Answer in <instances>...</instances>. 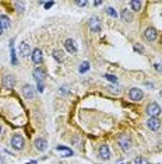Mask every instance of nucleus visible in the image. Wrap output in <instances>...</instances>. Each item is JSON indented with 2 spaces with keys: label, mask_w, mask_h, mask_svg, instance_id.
Listing matches in <instances>:
<instances>
[{
  "label": "nucleus",
  "mask_w": 162,
  "mask_h": 164,
  "mask_svg": "<svg viewBox=\"0 0 162 164\" xmlns=\"http://www.w3.org/2000/svg\"><path fill=\"white\" fill-rule=\"evenodd\" d=\"M134 49L138 50V52H143V48H141V46H138V45H136V46H134Z\"/></svg>",
  "instance_id": "obj_30"
},
{
  "label": "nucleus",
  "mask_w": 162,
  "mask_h": 164,
  "mask_svg": "<svg viewBox=\"0 0 162 164\" xmlns=\"http://www.w3.org/2000/svg\"><path fill=\"white\" fill-rule=\"evenodd\" d=\"M3 163H4V158H3L1 156H0V164H3Z\"/></svg>",
  "instance_id": "obj_31"
},
{
  "label": "nucleus",
  "mask_w": 162,
  "mask_h": 164,
  "mask_svg": "<svg viewBox=\"0 0 162 164\" xmlns=\"http://www.w3.org/2000/svg\"><path fill=\"white\" fill-rule=\"evenodd\" d=\"M14 7H15V10L18 13H23L25 10V3H23V1H14Z\"/></svg>",
  "instance_id": "obj_20"
},
{
  "label": "nucleus",
  "mask_w": 162,
  "mask_h": 164,
  "mask_svg": "<svg viewBox=\"0 0 162 164\" xmlns=\"http://www.w3.org/2000/svg\"><path fill=\"white\" fill-rule=\"evenodd\" d=\"M34 77L37 80V84H44L45 79H46V70L44 67H37L34 70Z\"/></svg>",
  "instance_id": "obj_3"
},
{
  "label": "nucleus",
  "mask_w": 162,
  "mask_h": 164,
  "mask_svg": "<svg viewBox=\"0 0 162 164\" xmlns=\"http://www.w3.org/2000/svg\"><path fill=\"white\" fill-rule=\"evenodd\" d=\"M1 34H3V27L0 25V35H1Z\"/></svg>",
  "instance_id": "obj_32"
},
{
  "label": "nucleus",
  "mask_w": 162,
  "mask_h": 164,
  "mask_svg": "<svg viewBox=\"0 0 162 164\" xmlns=\"http://www.w3.org/2000/svg\"><path fill=\"white\" fill-rule=\"evenodd\" d=\"M130 6H131V9H133L134 11H140V9H141V6H143V3H141L140 0H133V1H130Z\"/></svg>",
  "instance_id": "obj_19"
},
{
  "label": "nucleus",
  "mask_w": 162,
  "mask_h": 164,
  "mask_svg": "<svg viewBox=\"0 0 162 164\" xmlns=\"http://www.w3.org/2000/svg\"><path fill=\"white\" fill-rule=\"evenodd\" d=\"M0 133H1V126H0Z\"/></svg>",
  "instance_id": "obj_33"
},
{
  "label": "nucleus",
  "mask_w": 162,
  "mask_h": 164,
  "mask_svg": "<svg viewBox=\"0 0 162 164\" xmlns=\"http://www.w3.org/2000/svg\"><path fill=\"white\" fill-rule=\"evenodd\" d=\"M0 25L3 27V30L8 28V27H10V18H8L7 16H4V14H1V16H0Z\"/></svg>",
  "instance_id": "obj_18"
},
{
  "label": "nucleus",
  "mask_w": 162,
  "mask_h": 164,
  "mask_svg": "<svg viewBox=\"0 0 162 164\" xmlns=\"http://www.w3.org/2000/svg\"><path fill=\"white\" fill-rule=\"evenodd\" d=\"M147 126L150 128L151 131H158L159 128H161V122H159V119H156V118H150V119L147 121Z\"/></svg>",
  "instance_id": "obj_14"
},
{
  "label": "nucleus",
  "mask_w": 162,
  "mask_h": 164,
  "mask_svg": "<svg viewBox=\"0 0 162 164\" xmlns=\"http://www.w3.org/2000/svg\"><path fill=\"white\" fill-rule=\"evenodd\" d=\"M11 147L13 149H15V150H21L23 147H24V138L21 136V135H14L11 138Z\"/></svg>",
  "instance_id": "obj_2"
},
{
  "label": "nucleus",
  "mask_w": 162,
  "mask_h": 164,
  "mask_svg": "<svg viewBox=\"0 0 162 164\" xmlns=\"http://www.w3.org/2000/svg\"><path fill=\"white\" fill-rule=\"evenodd\" d=\"M118 145L120 146L122 150H129L131 147V140L126 133H122V135L118 136Z\"/></svg>",
  "instance_id": "obj_1"
},
{
  "label": "nucleus",
  "mask_w": 162,
  "mask_h": 164,
  "mask_svg": "<svg viewBox=\"0 0 162 164\" xmlns=\"http://www.w3.org/2000/svg\"><path fill=\"white\" fill-rule=\"evenodd\" d=\"M3 86L6 88H8V90H11L14 86H15V79L13 77V76H4L3 77Z\"/></svg>",
  "instance_id": "obj_13"
},
{
  "label": "nucleus",
  "mask_w": 162,
  "mask_h": 164,
  "mask_svg": "<svg viewBox=\"0 0 162 164\" xmlns=\"http://www.w3.org/2000/svg\"><path fill=\"white\" fill-rule=\"evenodd\" d=\"M31 59H32V62L35 63V65L42 63V60H44V56H42V50L38 49V48H35V49L32 50V53H31Z\"/></svg>",
  "instance_id": "obj_7"
},
{
  "label": "nucleus",
  "mask_w": 162,
  "mask_h": 164,
  "mask_svg": "<svg viewBox=\"0 0 162 164\" xmlns=\"http://www.w3.org/2000/svg\"><path fill=\"white\" fill-rule=\"evenodd\" d=\"M23 93H24V97L27 100H32L35 97V88L32 87L31 84H25L23 87Z\"/></svg>",
  "instance_id": "obj_6"
},
{
  "label": "nucleus",
  "mask_w": 162,
  "mask_h": 164,
  "mask_svg": "<svg viewBox=\"0 0 162 164\" xmlns=\"http://www.w3.org/2000/svg\"><path fill=\"white\" fill-rule=\"evenodd\" d=\"M11 63L13 65H17V58H15V52L11 48Z\"/></svg>",
  "instance_id": "obj_26"
},
{
  "label": "nucleus",
  "mask_w": 162,
  "mask_h": 164,
  "mask_svg": "<svg viewBox=\"0 0 162 164\" xmlns=\"http://www.w3.org/2000/svg\"><path fill=\"white\" fill-rule=\"evenodd\" d=\"M155 69H156V70H161V72H162V65L156 63V65H155Z\"/></svg>",
  "instance_id": "obj_29"
},
{
  "label": "nucleus",
  "mask_w": 162,
  "mask_h": 164,
  "mask_svg": "<svg viewBox=\"0 0 162 164\" xmlns=\"http://www.w3.org/2000/svg\"><path fill=\"white\" fill-rule=\"evenodd\" d=\"M53 58L56 59L57 62H63V59H64V56H63V52L62 50H53Z\"/></svg>",
  "instance_id": "obj_21"
},
{
  "label": "nucleus",
  "mask_w": 162,
  "mask_h": 164,
  "mask_svg": "<svg viewBox=\"0 0 162 164\" xmlns=\"http://www.w3.org/2000/svg\"><path fill=\"white\" fill-rule=\"evenodd\" d=\"M56 150L62 153L63 157H70V156H73V150L69 149V147H66V146H57Z\"/></svg>",
  "instance_id": "obj_16"
},
{
  "label": "nucleus",
  "mask_w": 162,
  "mask_h": 164,
  "mask_svg": "<svg viewBox=\"0 0 162 164\" xmlns=\"http://www.w3.org/2000/svg\"><path fill=\"white\" fill-rule=\"evenodd\" d=\"M129 97L131 101H140L143 100V91L140 88H131L129 91Z\"/></svg>",
  "instance_id": "obj_8"
},
{
  "label": "nucleus",
  "mask_w": 162,
  "mask_h": 164,
  "mask_svg": "<svg viewBox=\"0 0 162 164\" xmlns=\"http://www.w3.org/2000/svg\"><path fill=\"white\" fill-rule=\"evenodd\" d=\"M80 73H85V72H88V70H89V63L88 62H82L80 65Z\"/></svg>",
  "instance_id": "obj_22"
},
{
  "label": "nucleus",
  "mask_w": 162,
  "mask_h": 164,
  "mask_svg": "<svg viewBox=\"0 0 162 164\" xmlns=\"http://www.w3.org/2000/svg\"><path fill=\"white\" fill-rule=\"evenodd\" d=\"M34 145L37 147V150H39V151H45L48 149V142L44 138H37L35 142H34Z\"/></svg>",
  "instance_id": "obj_10"
},
{
  "label": "nucleus",
  "mask_w": 162,
  "mask_h": 164,
  "mask_svg": "<svg viewBox=\"0 0 162 164\" xmlns=\"http://www.w3.org/2000/svg\"><path fill=\"white\" fill-rule=\"evenodd\" d=\"M20 55L23 58H27V56H31V48H30V45L28 44H25V42H23V44H20Z\"/></svg>",
  "instance_id": "obj_11"
},
{
  "label": "nucleus",
  "mask_w": 162,
  "mask_h": 164,
  "mask_svg": "<svg viewBox=\"0 0 162 164\" xmlns=\"http://www.w3.org/2000/svg\"><path fill=\"white\" fill-rule=\"evenodd\" d=\"M134 164H150V163L144 157H137V158H134Z\"/></svg>",
  "instance_id": "obj_24"
},
{
  "label": "nucleus",
  "mask_w": 162,
  "mask_h": 164,
  "mask_svg": "<svg viewBox=\"0 0 162 164\" xmlns=\"http://www.w3.org/2000/svg\"><path fill=\"white\" fill-rule=\"evenodd\" d=\"M88 25L92 32H101V21L98 17H91L88 20Z\"/></svg>",
  "instance_id": "obj_5"
},
{
  "label": "nucleus",
  "mask_w": 162,
  "mask_h": 164,
  "mask_svg": "<svg viewBox=\"0 0 162 164\" xmlns=\"http://www.w3.org/2000/svg\"><path fill=\"white\" fill-rule=\"evenodd\" d=\"M53 4H55V3H53V1H48V3H45L44 6H45V9H50V7L53 6Z\"/></svg>",
  "instance_id": "obj_27"
},
{
  "label": "nucleus",
  "mask_w": 162,
  "mask_h": 164,
  "mask_svg": "<svg viewBox=\"0 0 162 164\" xmlns=\"http://www.w3.org/2000/svg\"><path fill=\"white\" fill-rule=\"evenodd\" d=\"M104 77H105L106 80H109V82H112V83L118 82V77H116V76H113V75H105Z\"/></svg>",
  "instance_id": "obj_25"
},
{
  "label": "nucleus",
  "mask_w": 162,
  "mask_h": 164,
  "mask_svg": "<svg viewBox=\"0 0 162 164\" xmlns=\"http://www.w3.org/2000/svg\"><path fill=\"white\" fill-rule=\"evenodd\" d=\"M147 114L150 115L151 118H156V116L161 114V107H159L156 102H151L150 105L147 107Z\"/></svg>",
  "instance_id": "obj_4"
},
{
  "label": "nucleus",
  "mask_w": 162,
  "mask_h": 164,
  "mask_svg": "<svg viewBox=\"0 0 162 164\" xmlns=\"http://www.w3.org/2000/svg\"><path fill=\"white\" fill-rule=\"evenodd\" d=\"M75 4L80 6V7H84L85 4H87V1H84V0H82V1H75Z\"/></svg>",
  "instance_id": "obj_28"
},
{
  "label": "nucleus",
  "mask_w": 162,
  "mask_h": 164,
  "mask_svg": "<svg viewBox=\"0 0 162 164\" xmlns=\"http://www.w3.org/2000/svg\"><path fill=\"white\" fill-rule=\"evenodd\" d=\"M106 13H108L111 17H115V18L118 17V13H116V10H115L113 7H108V9H106Z\"/></svg>",
  "instance_id": "obj_23"
},
{
  "label": "nucleus",
  "mask_w": 162,
  "mask_h": 164,
  "mask_svg": "<svg viewBox=\"0 0 162 164\" xmlns=\"http://www.w3.org/2000/svg\"><path fill=\"white\" fill-rule=\"evenodd\" d=\"M120 17H122V20L123 21H126V23H131L133 21V16H131V13L129 11V10H122V13H120Z\"/></svg>",
  "instance_id": "obj_17"
},
{
  "label": "nucleus",
  "mask_w": 162,
  "mask_h": 164,
  "mask_svg": "<svg viewBox=\"0 0 162 164\" xmlns=\"http://www.w3.org/2000/svg\"><path fill=\"white\" fill-rule=\"evenodd\" d=\"M98 154H99L101 158H104V160H109V157H111L109 147H108L106 145H101L99 146V150H98Z\"/></svg>",
  "instance_id": "obj_12"
},
{
  "label": "nucleus",
  "mask_w": 162,
  "mask_h": 164,
  "mask_svg": "<svg viewBox=\"0 0 162 164\" xmlns=\"http://www.w3.org/2000/svg\"><path fill=\"white\" fill-rule=\"evenodd\" d=\"M64 48H66L67 52H70V53H75V52H77V45H75V42L73 39H66Z\"/></svg>",
  "instance_id": "obj_15"
},
{
  "label": "nucleus",
  "mask_w": 162,
  "mask_h": 164,
  "mask_svg": "<svg viewBox=\"0 0 162 164\" xmlns=\"http://www.w3.org/2000/svg\"><path fill=\"white\" fill-rule=\"evenodd\" d=\"M156 31L155 28H152V27H150V28H147L145 31H144V38L148 41V42H152V41H155L156 39Z\"/></svg>",
  "instance_id": "obj_9"
}]
</instances>
